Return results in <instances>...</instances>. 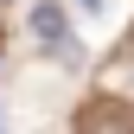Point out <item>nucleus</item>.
Listing matches in <instances>:
<instances>
[{
    "label": "nucleus",
    "instance_id": "obj_1",
    "mask_svg": "<svg viewBox=\"0 0 134 134\" xmlns=\"http://www.w3.org/2000/svg\"><path fill=\"white\" fill-rule=\"evenodd\" d=\"M32 32H38V45H51L64 64H77V38H70V19H64V7H32Z\"/></svg>",
    "mask_w": 134,
    "mask_h": 134
},
{
    "label": "nucleus",
    "instance_id": "obj_2",
    "mask_svg": "<svg viewBox=\"0 0 134 134\" xmlns=\"http://www.w3.org/2000/svg\"><path fill=\"white\" fill-rule=\"evenodd\" d=\"M83 134H134V109H121V102H90V109H83Z\"/></svg>",
    "mask_w": 134,
    "mask_h": 134
}]
</instances>
